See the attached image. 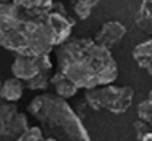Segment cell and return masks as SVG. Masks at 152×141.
<instances>
[{
  "label": "cell",
  "instance_id": "cell-11",
  "mask_svg": "<svg viewBox=\"0 0 152 141\" xmlns=\"http://www.w3.org/2000/svg\"><path fill=\"white\" fill-rule=\"evenodd\" d=\"M137 27L152 36V0H142L135 17Z\"/></svg>",
  "mask_w": 152,
  "mask_h": 141
},
{
  "label": "cell",
  "instance_id": "cell-12",
  "mask_svg": "<svg viewBox=\"0 0 152 141\" xmlns=\"http://www.w3.org/2000/svg\"><path fill=\"white\" fill-rule=\"evenodd\" d=\"M68 1L80 19L86 20L101 0H68Z\"/></svg>",
  "mask_w": 152,
  "mask_h": 141
},
{
  "label": "cell",
  "instance_id": "cell-9",
  "mask_svg": "<svg viewBox=\"0 0 152 141\" xmlns=\"http://www.w3.org/2000/svg\"><path fill=\"white\" fill-rule=\"evenodd\" d=\"M132 57L142 69L152 76V37L135 46Z\"/></svg>",
  "mask_w": 152,
  "mask_h": 141
},
{
  "label": "cell",
  "instance_id": "cell-4",
  "mask_svg": "<svg viewBox=\"0 0 152 141\" xmlns=\"http://www.w3.org/2000/svg\"><path fill=\"white\" fill-rule=\"evenodd\" d=\"M84 97L86 103L95 111L106 110L114 115H121L131 107L134 91L129 86L110 83L85 90Z\"/></svg>",
  "mask_w": 152,
  "mask_h": 141
},
{
  "label": "cell",
  "instance_id": "cell-19",
  "mask_svg": "<svg viewBox=\"0 0 152 141\" xmlns=\"http://www.w3.org/2000/svg\"><path fill=\"white\" fill-rule=\"evenodd\" d=\"M147 98L152 102V88H151V90L149 91V94H148V97H147Z\"/></svg>",
  "mask_w": 152,
  "mask_h": 141
},
{
  "label": "cell",
  "instance_id": "cell-6",
  "mask_svg": "<svg viewBox=\"0 0 152 141\" xmlns=\"http://www.w3.org/2000/svg\"><path fill=\"white\" fill-rule=\"evenodd\" d=\"M11 69L13 77L26 82L36 78L46 70L53 69V64L50 54L40 56L14 55Z\"/></svg>",
  "mask_w": 152,
  "mask_h": 141
},
{
  "label": "cell",
  "instance_id": "cell-13",
  "mask_svg": "<svg viewBox=\"0 0 152 141\" xmlns=\"http://www.w3.org/2000/svg\"><path fill=\"white\" fill-rule=\"evenodd\" d=\"M52 75H53L52 69L46 70L38 75L36 78L24 83H25L26 88L31 91H44L50 86V79Z\"/></svg>",
  "mask_w": 152,
  "mask_h": 141
},
{
  "label": "cell",
  "instance_id": "cell-2",
  "mask_svg": "<svg viewBox=\"0 0 152 141\" xmlns=\"http://www.w3.org/2000/svg\"><path fill=\"white\" fill-rule=\"evenodd\" d=\"M57 70L79 89L112 83L118 67L110 50L90 38H69L54 49Z\"/></svg>",
  "mask_w": 152,
  "mask_h": 141
},
{
  "label": "cell",
  "instance_id": "cell-5",
  "mask_svg": "<svg viewBox=\"0 0 152 141\" xmlns=\"http://www.w3.org/2000/svg\"><path fill=\"white\" fill-rule=\"evenodd\" d=\"M28 128L27 116L15 103L4 101L0 107V141H17Z\"/></svg>",
  "mask_w": 152,
  "mask_h": 141
},
{
  "label": "cell",
  "instance_id": "cell-16",
  "mask_svg": "<svg viewBox=\"0 0 152 141\" xmlns=\"http://www.w3.org/2000/svg\"><path fill=\"white\" fill-rule=\"evenodd\" d=\"M46 137L39 126H31L17 141H45Z\"/></svg>",
  "mask_w": 152,
  "mask_h": 141
},
{
  "label": "cell",
  "instance_id": "cell-8",
  "mask_svg": "<svg viewBox=\"0 0 152 141\" xmlns=\"http://www.w3.org/2000/svg\"><path fill=\"white\" fill-rule=\"evenodd\" d=\"M50 85L54 89V94L64 100L74 97L79 89L73 82H71L68 77H66L59 71H56L52 75L50 79Z\"/></svg>",
  "mask_w": 152,
  "mask_h": 141
},
{
  "label": "cell",
  "instance_id": "cell-15",
  "mask_svg": "<svg viewBox=\"0 0 152 141\" xmlns=\"http://www.w3.org/2000/svg\"><path fill=\"white\" fill-rule=\"evenodd\" d=\"M137 116L139 119L145 121V123L152 127V102L148 98L141 101L138 104Z\"/></svg>",
  "mask_w": 152,
  "mask_h": 141
},
{
  "label": "cell",
  "instance_id": "cell-17",
  "mask_svg": "<svg viewBox=\"0 0 152 141\" xmlns=\"http://www.w3.org/2000/svg\"><path fill=\"white\" fill-rule=\"evenodd\" d=\"M133 128H134V131H135L137 141H142V138L145 137L147 134H152V127L139 119L134 121Z\"/></svg>",
  "mask_w": 152,
  "mask_h": 141
},
{
  "label": "cell",
  "instance_id": "cell-1",
  "mask_svg": "<svg viewBox=\"0 0 152 141\" xmlns=\"http://www.w3.org/2000/svg\"><path fill=\"white\" fill-rule=\"evenodd\" d=\"M74 26L60 2L35 9L0 3V44L14 55L50 54L69 38Z\"/></svg>",
  "mask_w": 152,
  "mask_h": 141
},
{
  "label": "cell",
  "instance_id": "cell-10",
  "mask_svg": "<svg viewBox=\"0 0 152 141\" xmlns=\"http://www.w3.org/2000/svg\"><path fill=\"white\" fill-rule=\"evenodd\" d=\"M25 83L15 77L5 80L1 86V98L4 101L14 103L23 96L25 90Z\"/></svg>",
  "mask_w": 152,
  "mask_h": 141
},
{
  "label": "cell",
  "instance_id": "cell-18",
  "mask_svg": "<svg viewBox=\"0 0 152 141\" xmlns=\"http://www.w3.org/2000/svg\"><path fill=\"white\" fill-rule=\"evenodd\" d=\"M142 141H152V134H147L145 137L142 138Z\"/></svg>",
  "mask_w": 152,
  "mask_h": 141
},
{
  "label": "cell",
  "instance_id": "cell-3",
  "mask_svg": "<svg viewBox=\"0 0 152 141\" xmlns=\"http://www.w3.org/2000/svg\"><path fill=\"white\" fill-rule=\"evenodd\" d=\"M27 111L38 122L45 137L56 141H90L79 116L56 94L44 93L34 97Z\"/></svg>",
  "mask_w": 152,
  "mask_h": 141
},
{
  "label": "cell",
  "instance_id": "cell-7",
  "mask_svg": "<svg viewBox=\"0 0 152 141\" xmlns=\"http://www.w3.org/2000/svg\"><path fill=\"white\" fill-rule=\"evenodd\" d=\"M126 34V27L121 22L111 20L106 22L95 33L93 40L100 46L110 50L123 40Z\"/></svg>",
  "mask_w": 152,
  "mask_h": 141
},
{
  "label": "cell",
  "instance_id": "cell-14",
  "mask_svg": "<svg viewBox=\"0 0 152 141\" xmlns=\"http://www.w3.org/2000/svg\"><path fill=\"white\" fill-rule=\"evenodd\" d=\"M4 3H12L13 5L24 9H35L50 6L54 3V0H1Z\"/></svg>",
  "mask_w": 152,
  "mask_h": 141
}]
</instances>
